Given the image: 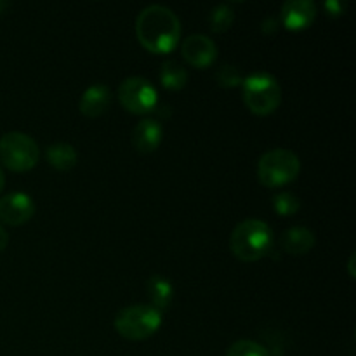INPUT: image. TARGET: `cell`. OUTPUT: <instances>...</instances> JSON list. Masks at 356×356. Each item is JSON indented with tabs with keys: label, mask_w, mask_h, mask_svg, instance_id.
<instances>
[{
	"label": "cell",
	"mask_w": 356,
	"mask_h": 356,
	"mask_svg": "<svg viewBox=\"0 0 356 356\" xmlns=\"http://www.w3.org/2000/svg\"><path fill=\"white\" fill-rule=\"evenodd\" d=\"M136 35L143 47L153 54H169L179 44L181 21L169 7L148 6L138 14Z\"/></svg>",
	"instance_id": "cell-1"
},
{
	"label": "cell",
	"mask_w": 356,
	"mask_h": 356,
	"mask_svg": "<svg viewBox=\"0 0 356 356\" xmlns=\"http://www.w3.org/2000/svg\"><path fill=\"white\" fill-rule=\"evenodd\" d=\"M275 235L270 225L261 219L238 222L229 236V249L243 263H256L273 250Z\"/></svg>",
	"instance_id": "cell-2"
},
{
	"label": "cell",
	"mask_w": 356,
	"mask_h": 356,
	"mask_svg": "<svg viewBox=\"0 0 356 356\" xmlns=\"http://www.w3.org/2000/svg\"><path fill=\"white\" fill-rule=\"evenodd\" d=\"M242 96L245 106L254 115L266 117L280 106L282 89L278 80L271 73L256 72L243 76Z\"/></svg>",
	"instance_id": "cell-3"
},
{
	"label": "cell",
	"mask_w": 356,
	"mask_h": 356,
	"mask_svg": "<svg viewBox=\"0 0 356 356\" xmlns=\"http://www.w3.org/2000/svg\"><path fill=\"white\" fill-rule=\"evenodd\" d=\"M299 172H301V160L292 149H270L257 162V179L268 188L285 186L298 179Z\"/></svg>",
	"instance_id": "cell-4"
},
{
	"label": "cell",
	"mask_w": 356,
	"mask_h": 356,
	"mask_svg": "<svg viewBox=\"0 0 356 356\" xmlns=\"http://www.w3.org/2000/svg\"><path fill=\"white\" fill-rule=\"evenodd\" d=\"M162 327V312L152 305H132L115 316V330L124 339L145 341Z\"/></svg>",
	"instance_id": "cell-5"
},
{
	"label": "cell",
	"mask_w": 356,
	"mask_h": 356,
	"mask_svg": "<svg viewBox=\"0 0 356 356\" xmlns=\"http://www.w3.org/2000/svg\"><path fill=\"white\" fill-rule=\"evenodd\" d=\"M40 149L24 132H7L0 138V163L13 172H26L38 162Z\"/></svg>",
	"instance_id": "cell-6"
},
{
	"label": "cell",
	"mask_w": 356,
	"mask_h": 356,
	"mask_svg": "<svg viewBox=\"0 0 356 356\" xmlns=\"http://www.w3.org/2000/svg\"><path fill=\"white\" fill-rule=\"evenodd\" d=\"M122 106L136 115L149 113L159 104V92L149 80L143 76H129L118 87Z\"/></svg>",
	"instance_id": "cell-7"
},
{
	"label": "cell",
	"mask_w": 356,
	"mask_h": 356,
	"mask_svg": "<svg viewBox=\"0 0 356 356\" xmlns=\"http://www.w3.org/2000/svg\"><path fill=\"white\" fill-rule=\"evenodd\" d=\"M35 202L24 191H10L0 198V221L9 226H21L35 214Z\"/></svg>",
	"instance_id": "cell-8"
},
{
	"label": "cell",
	"mask_w": 356,
	"mask_h": 356,
	"mask_svg": "<svg viewBox=\"0 0 356 356\" xmlns=\"http://www.w3.org/2000/svg\"><path fill=\"white\" fill-rule=\"evenodd\" d=\"M183 52L184 61L190 63L193 68H207L218 58V47H216L214 40L209 38L207 35H190L186 40L183 42Z\"/></svg>",
	"instance_id": "cell-9"
},
{
	"label": "cell",
	"mask_w": 356,
	"mask_h": 356,
	"mask_svg": "<svg viewBox=\"0 0 356 356\" xmlns=\"http://www.w3.org/2000/svg\"><path fill=\"white\" fill-rule=\"evenodd\" d=\"M316 17V6L312 0H289L282 6L280 19L292 31L306 30Z\"/></svg>",
	"instance_id": "cell-10"
},
{
	"label": "cell",
	"mask_w": 356,
	"mask_h": 356,
	"mask_svg": "<svg viewBox=\"0 0 356 356\" xmlns=\"http://www.w3.org/2000/svg\"><path fill=\"white\" fill-rule=\"evenodd\" d=\"M163 138V129L155 118H143L132 131V146L143 155L155 152Z\"/></svg>",
	"instance_id": "cell-11"
},
{
	"label": "cell",
	"mask_w": 356,
	"mask_h": 356,
	"mask_svg": "<svg viewBox=\"0 0 356 356\" xmlns=\"http://www.w3.org/2000/svg\"><path fill=\"white\" fill-rule=\"evenodd\" d=\"M111 104V90L104 83H92L83 90L80 97V111L86 117L96 118L101 117Z\"/></svg>",
	"instance_id": "cell-12"
},
{
	"label": "cell",
	"mask_w": 356,
	"mask_h": 356,
	"mask_svg": "<svg viewBox=\"0 0 356 356\" xmlns=\"http://www.w3.org/2000/svg\"><path fill=\"white\" fill-rule=\"evenodd\" d=\"M316 236L312 229L305 228V226H294V228H289L287 232H284L280 238L282 249L287 254L292 256H302V254H308L309 250L315 247Z\"/></svg>",
	"instance_id": "cell-13"
},
{
	"label": "cell",
	"mask_w": 356,
	"mask_h": 356,
	"mask_svg": "<svg viewBox=\"0 0 356 356\" xmlns=\"http://www.w3.org/2000/svg\"><path fill=\"white\" fill-rule=\"evenodd\" d=\"M146 291L152 299V306L159 312L169 308L174 299V285L170 284L169 278L162 275H152L146 282Z\"/></svg>",
	"instance_id": "cell-14"
},
{
	"label": "cell",
	"mask_w": 356,
	"mask_h": 356,
	"mask_svg": "<svg viewBox=\"0 0 356 356\" xmlns=\"http://www.w3.org/2000/svg\"><path fill=\"white\" fill-rule=\"evenodd\" d=\"M45 159L56 170H70L79 162V153L68 143H54L45 149Z\"/></svg>",
	"instance_id": "cell-15"
},
{
	"label": "cell",
	"mask_w": 356,
	"mask_h": 356,
	"mask_svg": "<svg viewBox=\"0 0 356 356\" xmlns=\"http://www.w3.org/2000/svg\"><path fill=\"white\" fill-rule=\"evenodd\" d=\"M160 82L165 89L181 90L188 82L186 68L174 59H169L160 66Z\"/></svg>",
	"instance_id": "cell-16"
},
{
	"label": "cell",
	"mask_w": 356,
	"mask_h": 356,
	"mask_svg": "<svg viewBox=\"0 0 356 356\" xmlns=\"http://www.w3.org/2000/svg\"><path fill=\"white\" fill-rule=\"evenodd\" d=\"M233 21H235V13H233V9L228 3H219V6H216L211 10V16H209L211 30L216 31V33H222V31L228 30L233 24Z\"/></svg>",
	"instance_id": "cell-17"
},
{
	"label": "cell",
	"mask_w": 356,
	"mask_h": 356,
	"mask_svg": "<svg viewBox=\"0 0 356 356\" xmlns=\"http://www.w3.org/2000/svg\"><path fill=\"white\" fill-rule=\"evenodd\" d=\"M226 356H271L264 346L250 339H240L229 346Z\"/></svg>",
	"instance_id": "cell-18"
},
{
	"label": "cell",
	"mask_w": 356,
	"mask_h": 356,
	"mask_svg": "<svg viewBox=\"0 0 356 356\" xmlns=\"http://www.w3.org/2000/svg\"><path fill=\"white\" fill-rule=\"evenodd\" d=\"M273 207L280 216H294L301 207V200L292 191H282L273 197Z\"/></svg>",
	"instance_id": "cell-19"
},
{
	"label": "cell",
	"mask_w": 356,
	"mask_h": 356,
	"mask_svg": "<svg viewBox=\"0 0 356 356\" xmlns=\"http://www.w3.org/2000/svg\"><path fill=\"white\" fill-rule=\"evenodd\" d=\"M216 80H218L222 87H235L242 86L243 75L236 66L225 65L219 68L218 73H216Z\"/></svg>",
	"instance_id": "cell-20"
},
{
	"label": "cell",
	"mask_w": 356,
	"mask_h": 356,
	"mask_svg": "<svg viewBox=\"0 0 356 356\" xmlns=\"http://www.w3.org/2000/svg\"><path fill=\"white\" fill-rule=\"evenodd\" d=\"M325 9L329 10L332 16H339V14L344 13V3L337 2V0H329V2H325Z\"/></svg>",
	"instance_id": "cell-21"
},
{
	"label": "cell",
	"mask_w": 356,
	"mask_h": 356,
	"mask_svg": "<svg viewBox=\"0 0 356 356\" xmlns=\"http://www.w3.org/2000/svg\"><path fill=\"white\" fill-rule=\"evenodd\" d=\"M7 243H9V235H7V232L3 229V226H0V252L6 249Z\"/></svg>",
	"instance_id": "cell-22"
},
{
	"label": "cell",
	"mask_w": 356,
	"mask_h": 356,
	"mask_svg": "<svg viewBox=\"0 0 356 356\" xmlns=\"http://www.w3.org/2000/svg\"><path fill=\"white\" fill-rule=\"evenodd\" d=\"M353 266H355V254H351L350 263H348V268H350V275H351V277H355V270H353Z\"/></svg>",
	"instance_id": "cell-23"
},
{
	"label": "cell",
	"mask_w": 356,
	"mask_h": 356,
	"mask_svg": "<svg viewBox=\"0 0 356 356\" xmlns=\"http://www.w3.org/2000/svg\"><path fill=\"white\" fill-rule=\"evenodd\" d=\"M3 186H6V174H3L2 167H0V193H2Z\"/></svg>",
	"instance_id": "cell-24"
},
{
	"label": "cell",
	"mask_w": 356,
	"mask_h": 356,
	"mask_svg": "<svg viewBox=\"0 0 356 356\" xmlns=\"http://www.w3.org/2000/svg\"><path fill=\"white\" fill-rule=\"evenodd\" d=\"M7 7V2H2V0H0V14L3 13V9H6Z\"/></svg>",
	"instance_id": "cell-25"
}]
</instances>
